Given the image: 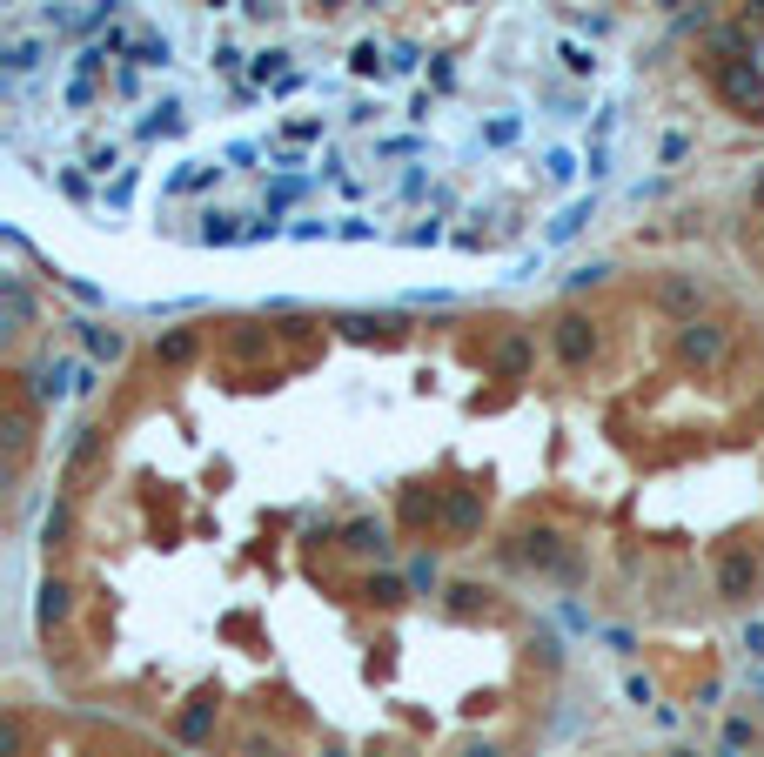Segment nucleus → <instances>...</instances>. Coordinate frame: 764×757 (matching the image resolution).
<instances>
[{
	"instance_id": "obj_1",
	"label": "nucleus",
	"mask_w": 764,
	"mask_h": 757,
	"mask_svg": "<svg viewBox=\"0 0 764 757\" xmlns=\"http://www.w3.org/2000/svg\"><path fill=\"white\" fill-rule=\"evenodd\" d=\"M744 590H758V563L731 557V563H724V597H744Z\"/></svg>"
}]
</instances>
